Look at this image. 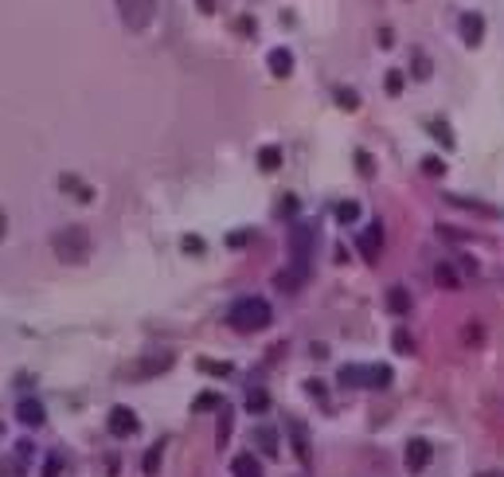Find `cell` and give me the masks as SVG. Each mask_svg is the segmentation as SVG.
Masks as SVG:
<instances>
[{
	"label": "cell",
	"instance_id": "484cf974",
	"mask_svg": "<svg viewBox=\"0 0 504 477\" xmlns=\"http://www.w3.org/2000/svg\"><path fill=\"white\" fill-rule=\"evenodd\" d=\"M434 282H438V286H445V289H454V286H457V274H454V270H450V266L442 262V266L434 270Z\"/></svg>",
	"mask_w": 504,
	"mask_h": 477
},
{
	"label": "cell",
	"instance_id": "74e56055",
	"mask_svg": "<svg viewBox=\"0 0 504 477\" xmlns=\"http://www.w3.org/2000/svg\"><path fill=\"white\" fill-rule=\"evenodd\" d=\"M465 340H469V344H481V325H469V328H465Z\"/></svg>",
	"mask_w": 504,
	"mask_h": 477
},
{
	"label": "cell",
	"instance_id": "8992f818",
	"mask_svg": "<svg viewBox=\"0 0 504 477\" xmlns=\"http://www.w3.org/2000/svg\"><path fill=\"white\" fill-rule=\"evenodd\" d=\"M430 457H434V446H430V442H426V438H411V442H406V469H426L430 466Z\"/></svg>",
	"mask_w": 504,
	"mask_h": 477
},
{
	"label": "cell",
	"instance_id": "52a82bcc",
	"mask_svg": "<svg viewBox=\"0 0 504 477\" xmlns=\"http://www.w3.org/2000/svg\"><path fill=\"white\" fill-rule=\"evenodd\" d=\"M356 243H360V255H364V262H379V250H383V227H379V223L364 227V235H360Z\"/></svg>",
	"mask_w": 504,
	"mask_h": 477
},
{
	"label": "cell",
	"instance_id": "277c9868",
	"mask_svg": "<svg viewBox=\"0 0 504 477\" xmlns=\"http://www.w3.org/2000/svg\"><path fill=\"white\" fill-rule=\"evenodd\" d=\"M118 12L129 31H145L157 16V0H118Z\"/></svg>",
	"mask_w": 504,
	"mask_h": 477
},
{
	"label": "cell",
	"instance_id": "8fae6325",
	"mask_svg": "<svg viewBox=\"0 0 504 477\" xmlns=\"http://www.w3.org/2000/svg\"><path fill=\"white\" fill-rule=\"evenodd\" d=\"M266 63H270V75H274V79H289V75H293V55H289L286 47H274Z\"/></svg>",
	"mask_w": 504,
	"mask_h": 477
},
{
	"label": "cell",
	"instance_id": "603a6c76",
	"mask_svg": "<svg viewBox=\"0 0 504 477\" xmlns=\"http://www.w3.org/2000/svg\"><path fill=\"white\" fill-rule=\"evenodd\" d=\"M430 133H434V137L442 141L445 149H454V130H450L445 121H430Z\"/></svg>",
	"mask_w": 504,
	"mask_h": 477
},
{
	"label": "cell",
	"instance_id": "7c38bea8",
	"mask_svg": "<svg viewBox=\"0 0 504 477\" xmlns=\"http://www.w3.org/2000/svg\"><path fill=\"white\" fill-rule=\"evenodd\" d=\"M231 474L235 477H262V462H258L254 454H238L235 462H231Z\"/></svg>",
	"mask_w": 504,
	"mask_h": 477
},
{
	"label": "cell",
	"instance_id": "f1b7e54d",
	"mask_svg": "<svg viewBox=\"0 0 504 477\" xmlns=\"http://www.w3.org/2000/svg\"><path fill=\"white\" fill-rule=\"evenodd\" d=\"M199 368L208 376H231V364H219V360H199Z\"/></svg>",
	"mask_w": 504,
	"mask_h": 477
},
{
	"label": "cell",
	"instance_id": "ffe728a7",
	"mask_svg": "<svg viewBox=\"0 0 504 477\" xmlns=\"http://www.w3.org/2000/svg\"><path fill=\"white\" fill-rule=\"evenodd\" d=\"M289 434H293L297 457H301V462H309V442H305V430H301V423H289Z\"/></svg>",
	"mask_w": 504,
	"mask_h": 477
},
{
	"label": "cell",
	"instance_id": "7bdbcfd3",
	"mask_svg": "<svg viewBox=\"0 0 504 477\" xmlns=\"http://www.w3.org/2000/svg\"><path fill=\"white\" fill-rule=\"evenodd\" d=\"M0 430H4V427H0Z\"/></svg>",
	"mask_w": 504,
	"mask_h": 477
},
{
	"label": "cell",
	"instance_id": "836d02e7",
	"mask_svg": "<svg viewBox=\"0 0 504 477\" xmlns=\"http://www.w3.org/2000/svg\"><path fill=\"white\" fill-rule=\"evenodd\" d=\"M356 165H360V172H364V176H372V172H376V165H372V157H367V153H356Z\"/></svg>",
	"mask_w": 504,
	"mask_h": 477
},
{
	"label": "cell",
	"instance_id": "e575fe53",
	"mask_svg": "<svg viewBox=\"0 0 504 477\" xmlns=\"http://www.w3.org/2000/svg\"><path fill=\"white\" fill-rule=\"evenodd\" d=\"M0 477H24V466H12V462H0Z\"/></svg>",
	"mask_w": 504,
	"mask_h": 477
},
{
	"label": "cell",
	"instance_id": "3957f363",
	"mask_svg": "<svg viewBox=\"0 0 504 477\" xmlns=\"http://www.w3.org/2000/svg\"><path fill=\"white\" fill-rule=\"evenodd\" d=\"M316 223H297L289 235V270L309 278V262H313V243H316Z\"/></svg>",
	"mask_w": 504,
	"mask_h": 477
},
{
	"label": "cell",
	"instance_id": "cb8c5ba5",
	"mask_svg": "<svg viewBox=\"0 0 504 477\" xmlns=\"http://www.w3.org/2000/svg\"><path fill=\"white\" fill-rule=\"evenodd\" d=\"M356 215H360V204H356V199H344V204H336V219H340V223H352Z\"/></svg>",
	"mask_w": 504,
	"mask_h": 477
},
{
	"label": "cell",
	"instance_id": "d6986e66",
	"mask_svg": "<svg viewBox=\"0 0 504 477\" xmlns=\"http://www.w3.org/2000/svg\"><path fill=\"white\" fill-rule=\"evenodd\" d=\"M231 442V407H223V415H219V430H215V446L223 450Z\"/></svg>",
	"mask_w": 504,
	"mask_h": 477
},
{
	"label": "cell",
	"instance_id": "ac0fdd59",
	"mask_svg": "<svg viewBox=\"0 0 504 477\" xmlns=\"http://www.w3.org/2000/svg\"><path fill=\"white\" fill-rule=\"evenodd\" d=\"M340 384H344V388H364V364H348V368H340Z\"/></svg>",
	"mask_w": 504,
	"mask_h": 477
},
{
	"label": "cell",
	"instance_id": "d4e9b609",
	"mask_svg": "<svg viewBox=\"0 0 504 477\" xmlns=\"http://www.w3.org/2000/svg\"><path fill=\"white\" fill-rule=\"evenodd\" d=\"M266 407H270L266 391H250V395H247V411H250V415H262Z\"/></svg>",
	"mask_w": 504,
	"mask_h": 477
},
{
	"label": "cell",
	"instance_id": "d590c367",
	"mask_svg": "<svg viewBox=\"0 0 504 477\" xmlns=\"http://www.w3.org/2000/svg\"><path fill=\"white\" fill-rule=\"evenodd\" d=\"M277 211H282V215H297V196H286Z\"/></svg>",
	"mask_w": 504,
	"mask_h": 477
},
{
	"label": "cell",
	"instance_id": "83f0119b",
	"mask_svg": "<svg viewBox=\"0 0 504 477\" xmlns=\"http://www.w3.org/2000/svg\"><path fill=\"white\" fill-rule=\"evenodd\" d=\"M215 407H223V399H219L215 391H204V395L196 399V411H215Z\"/></svg>",
	"mask_w": 504,
	"mask_h": 477
},
{
	"label": "cell",
	"instance_id": "4dcf8cb0",
	"mask_svg": "<svg viewBox=\"0 0 504 477\" xmlns=\"http://www.w3.org/2000/svg\"><path fill=\"white\" fill-rule=\"evenodd\" d=\"M387 94H403V70H387Z\"/></svg>",
	"mask_w": 504,
	"mask_h": 477
},
{
	"label": "cell",
	"instance_id": "60d3db41",
	"mask_svg": "<svg viewBox=\"0 0 504 477\" xmlns=\"http://www.w3.org/2000/svg\"><path fill=\"white\" fill-rule=\"evenodd\" d=\"M4 235H8V215H4V208H0V243H4Z\"/></svg>",
	"mask_w": 504,
	"mask_h": 477
},
{
	"label": "cell",
	"instance_id": "b9f144b4",
	"mask_svg": "<svg viewBox=\"0 0 504 477\" xmlns=\"http://www.w3.org/2000/svg\"><path fill=\"white\" fill-rule=\"evenodd\" d=\"M481 477H501V474H481Z\"/></svg>",
	"mask_w": 504,
	"mask_h": 477
},
{
	"label": "cell",
	"instance_id": "1f68e13d",
	"mask_svg": "<svg viewBox=\"0 0 504 477\" xmlns=\"http://www.w3.org/2000/svg\"><path fill=\"white\" fill-rule=\"evenodd\" d=\"M422 172H430V176H445L442 157H426V160H422Z\"/></svg>",
	"mask_w": 504,
	"mask_h": 477
},
{
	"label": "cell",
	"instance_id": "6da1fadb",
	"mask_svg": "<svg viewBox=\"0 0 504 477\" xmlns=\"http://www.w3.org/2000/svg\"><path fill=\"white\" fill-rule=\"evenodd\" d=\"M223 321H227L235 333H262V328L274 321V309H270V301H262V298H238V301H231Z\"/></svg>",
	"mask_w": 504,
	"mask_h": 477
},
{
	"label": "cell",
	"instance_id": "7402d4cb",
	"mask_svg": "<svg viewBox=\"0 0 504 477\" xmlns=\"http://www.w3.org/2000/svg\"><path fill=\"white\" fill-rule=\"evenodd\" d=\"M391 344H395V352H415V337H411V333H406V328H395V337H391Z\"/></svg>",
	"mask_w": 504,
	"mask_h": 477
},
{
	"label": "cell",
	"instance_id": "f35d334b",
	"mask_svg": "<svg viewBox=\"0 0 504 477\" xmlns=\"http://www.w3.org/2000/svg\"><path fill=\"white\" fill-rule=\"evenodd\" d=\"M184 250H196V255H199V250H204V243H199L196 235H188V238H184Z\"/></svg>",
	"mask_w": 504,
	"mask_h": 477
},
{
	"label": "cell",
	"instance_id": "f546056e",
	"mask_svg": "<svg viewBox=\"0 0 504 477\" xmlns=\"http://www.w3.org/2000/svg\"><path fill=\"white\" fill-rule=\"evenodd\" d=\"M336 102H340V106H348V109H356V106H360V94H356V90H344V86H340V90H336Z\"/></svg>",
	"mask_w": 504,
	"mask_h": 477
},
{
	"label": "cell",
	"instance_id": "ba28073f",
	"mask_svg": "<svg viewBox=\"0 0 504 477\" xmlns=\"http://www.w3.org/2000/svg\"><path fill=\"white\" fill-rule=\"evenodd\" d=\"M16 418H20L24 427H43V423H47V411H43L40 399H20V403H16Z\"/></svg>",
	"mask_w": 504,
	"mask_h": 477
},
{
	"label": "cell",
	"instance_id": "30bf717a",
	"mask_svg": "<svg viewBox=\"0 0 504 477\" xmlns=\"http://www.w3.org/2000/svg\"><path fill=\"white\" fill-rule=\"evenodd\" d=\"M461 40L469 43V47H477V43L484 40V20L477 16V12H465L461 16Z\"/></svg>",
	"mask_w": 504,
	"mask_h": 477
},
{
	"label": "cell",
	"instance_id": "9a60e30c",
	"mask_svg": "<svg viewBox=\"0 0 504 477\" xmlns=\"http://www.w3.org/2000/svg\"><path fill=\"white\" fill-rule=\"evenodd\" d=\"M160 457H165V438H160V442H153V446L145 450V462H141V469H145V477H157V469H160Z\"/></svg>",
	"mask_w": 504,
	"mask_h": 477
},
{
	"label": "cell",
	"instance_id": "5bb4252c",
	"mask_svg": "<svg viewBox=\"0 0 504 477\" xmlns=\"http://www.w3.org/2000/svg\"><path fill=\"white\" fill-rule=\"evenodd\" d=\"M254 442L266 457H277V430L274 427H254Z\"/></svg>",
	"mask_w": 504,
	"mask_h": 477
},
{
	"label": "cell",
	"instance_id": "9c48e42d",
	"mask_svg": "<svg viewBox=\"0 0 504 477\" xmlns=\"http://www.w3.org/2000/svg\"><path fill=\"white\" fill-rule=\"evenodd\" d=\"M168 368H172V352H160V356H145L141 360V368H133L129 376L145 379V376H157V372H168Z\"/></svg>",
	"mask_w": 504,
	"mask_h": 477
},
{
	"label": "cell",
	"instance_id": "e0dca14e",
	"mask_svg": "<svg viewBox=\"0 0 504 477\" xmlns=\"http://www.w3.org/2000/svg\"><path fill=\"white\" fill-rule=\"evenodd\" d=\"M430 70L434 67H430V59H426V51H415V55H411V75H415L418 82H426L430 79Z\"/></svg>",
	"mask_w": 504,
	"mask_h": 477
},
{
	"label": "cell",
	"instance_id": "4316f807",
	"mask_svg": "<svg viewBox=\"0 0 504 477\" xmlns=\"http://www.w3.org/2000/svg\"><path fill=\"white\" fill-rule=\"evenodd\" d=\"M63 474V454H47V462H43V474L40 477H59Z\"/></svg>",
	"mask_w": 504,
	"mask_h": 477
},
{
	"label": "cell",
	"instance_id": "d6a6232c",
	"mask_svg": "<svg viewBox=\"0 0 504 477\" xmlns=\"http://www.w3.org/2000/svg\"><path fill=\"white\" fill-rule=\"evenodd\" d=\"M59 184H63V192H75V196L90 199V192H86V188H82V184H79V180H75V176H63V180H59Z\"/></svg>",
	"mask_w": 504,
	"mask_h": 477
},
{
	"label": "cell",
	"instance_id": "2e32d148",
	"mask_svg": "<svg viewBox=\"0 0 504 477\" xmlns=\"http://www.w3.org/2000/svg\"><path fill=\"white\" fill-rule=\"evenodd\" d=\"M387 305H391V313L403 317V313H411V294H406L403 286H391L387 289Z\"/></svg>",
	"mask_w": 504,
	"mask_h": 477
},
{
	"label": "cell",
	"instance_id": "44dd1931",
	"mask_svg": "<svg viewBox=\"0 0 504 477\" xmlns=\"http://www.w3.org/2000/svg\"><path fill=\"white\" fill-rule=\"evenodd\" d=\"M258 165H262L266 172H274L277 165H282V149H274V145H270V149H262V153H258Z\"/></svg>",
	"mask_w": 504,
	"mask_h": 477
},
{
	"label": "cell",
	"instance_id": "5b68a950",
	"mask_svg": "<svg viewBox=\"0 0 504 477\" xmlns=\"http://www.w3.org/2000/svg\"><path fill=\"white\" fill-rule=\"evenodd\" d=\"M106 427H109L114 438H129V434H137V415H133L129 407H114L106 415Z\"/></svg>",
	"mask_w": 504,
	"mask_h": 477
},
{
	"label": "cell",
	"instance_id": "ab89813d",
	"mask_svg": "<svg viewBox=\"0 0 504 477\" xmlns=\"http://www.w3.org/2000/svg\"><path fill=\"white\" fill-rule=\"evenodd\" d=\"M247 238H250V231H235V235H231V247H243Z\"/></svg>",
	"mask_w": 504,
	"mask_h": 477
},
{
	"label": "cell",
	"instance_id": "8d00e7d4",
	"mask_svg": "<svg viewBox=\"0 0 504 477\" xmlns=\"http://www.w3.org/2000/svg\"><path fill=\"white\" fill-rule=\"evenodd\" d=\"M305 391H309V395H316V399H325V384H321V379H309Z\"/></svg>",
	"mask_w": 504,
	"mask_h": 477
},
{
	"label": "cell",
	"instance_id": "4fadbf2b",
	"mask_svg": "<svg viewBox=\"0 0 504 477\" xmlns=\"http://www.w3.org/2000/svg\"><path fill=\"white\" fill-rule=\"evenodd\" d=\"M387 384H391L387 364H364V388H387Z\"/></svg>",
	"mask_w": 504,
	"mask_h": 477
},
{
	"label": "cell",
	"instance_id": "7a4b0ae2",
	"mask_svg": "<svg viewBox=\"0 0 504 477\" xmlns=\"http://www.w3.org/2000/svg\"><path fill=\"white\" fill-rule=\"evenodd\" d=\"M51 247L59 255V262H70V266H79V262L90 259V231L79 227V223H70V227H59L55 238H51Z\"/></svg>",
	"mask_w": 504,
	"mask_h": 477
}]
</instances>
